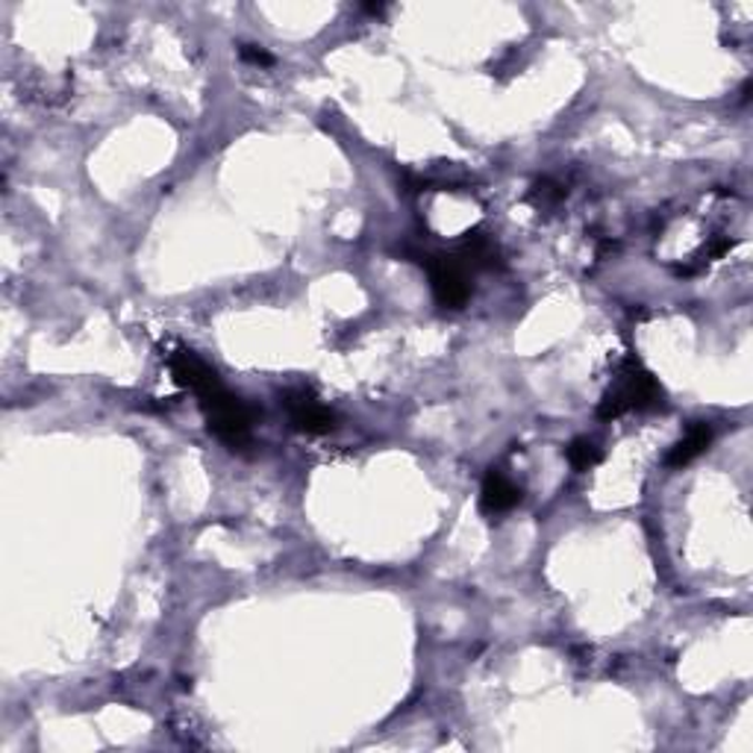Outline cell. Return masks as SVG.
<instances>
[{
	"label": "cell",
	"mask_w": 753,
	"mask_h": 753,
	"mask_svg": "<svg viewBox=\"0 0 753 753\" xmlns=\"http://www.w3.org/2000/svg\"><path fill=\"white\" fill-rule=\"evenodd\" d=\"M280 403L289 412L294 430H301L307 435H324L330 430L339 428V415L330 406L319 401V394L307 389V385H294L280 392Z\"/></svg>",
	"instance_id": "4"
},
{
	"label": "cell",
	"mask_w": 753,
	"mask_h": 753,
	"mask_svg": "<svg viewBox=\"0 0 753 753\" xmlns=\"http://www.w3.org/2000/svg\"><path fill=\"white\" fill-rule=\"evenodd\" d=\"M419 262L424 265L433 285L435 301L448 310H462L471 298V265L460 253H421Z\"/></svg>",
	"instance_id": "3"
},
{
	"label": "cell",
	"mask_w": 753,
	"mask_h": 753,
	"mask_svg": "<svg viewBox=\"0 0 753 753\" xmlns=\"http://www.w3.org/2000/svg\"><path fill=\"white\" fill-rule=\"evenodd\" d=\"M565 460L574 471H592L598 462L603 460V451L592 439H574V442L565 448Z\"/></svg>",
	"instance_id": "7"
},
{
	"label": "cell",
	"mask_w": 753,
	"mask_h": 753,
	"mask_svg": "<svg viewBox=\"0 0 753 753\" xmlns=\"http://www.w3.org/2000/svg\"><path fill=\"white\" fill-rule=\"evenodd\" d=\"M239 57H242L244 62H253V66H274V57H271L269 51L257 48V44H242V48H239Z\"/></svg>",
	"instance_id": "9"
},
{
	"label": "cell",
	"mask_w": 753,
	"mask_h": 753,
	"mask_svg": "<svg viewBox=\"0 0 753 753\" xmlns=\"http://www.w3.org/2000/svg\"><path fill=\"white\" fill-rule=\"evenodd\" d=\"M662 403V385L656 383V376L636 360V357H628V360L619 365V374H615V383L603 392L601 403H598V419L601 421H615L621 415L636 410H653Z\"/></svg>",
	"instance_id": "1"
},
{
	"label": "cell",
	"mask_w": 753,
	"mask_h": 753,
	"mask_svg": "<svg viewBox=\"0 0 753 753\" xmlns=\"http://www.w3.org/2000/svg\"><path fill=\"white\" fill-rule=\"evenodd\" d=\"M710 442H712L710 424H706V421H695V424L686 430V435L671 448L669 456H665V465H669V469H683V465H689L692 460H697V456L710 448Z\"/></svg>",
	"instance_id": "6"
},
{
	"label": "cell",
	"mask_w": 753,
	"mask_h": 753,
	"mask_svg": "<svg viewBox=\"0 0 753 753\" xmlns=\"http://www.w3.org/2000/svg\"><path fill=\"white\" fill-rule=\"evenodd\" d=\"M194 398L201 403V412L203 419H207V424H210V433H215V439H221L227 448L239 451V448H244V444L251 442L257 412H253L242 398H235L221 380L207 385V389L194 394Z\"/></svg>",
	"instance_id": "2"
},
{
	"label": "cell",
	"mask_w": 753,
	"mask_h": 753,
	"mask_svg": "<svg viewBox=\"0 0 753 753\" xmlns=\"http://www.w3.org/2000/svg\"><path fill=\"white\" fill-rule=\"evenodd\" d=\"M562 198H565V189L556 183H551V180H544V183H536L533 185V192L528 194V201L536 207V210H548V207H553V203H560Z\"/></svg>",
	"instance_id": "8"
},
{
	"label": "cell",
	"mask_w": 753,
	"mask_h": 753,
	"mask_svg": "<svg viewBox=\"0 0 753 753\" xmlns=\"http://www.w3.org/2000/svg\"><path fill=\"white\" fill-rule=\"evenodd\" d=\"M524 498L521 485L515 480H510L503 471L489 469V474L483 478L480 485V512L489 515V519H498V515H506L510 510H515Z\"/></svg>",
	"instance_id": "5"
}]
</instances>
